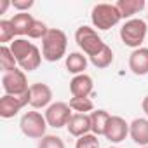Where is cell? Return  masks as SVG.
I'll list each match as a JSON object with an SVG mask.
<instances>
[{
    "mask_svg": "<svg viewBox=\"0 0 148 148\" xmlns=\"http://www.w3.org/2000/svg\"><path fill=\"white\" fill-rule=\"evenodd\" d=\"M66 45L68 38L64 32L58 28H49L47 35L42 38V58L49 63H56L66 54Z\"/></svg>",
    "mask_w": 148,
    "mask_h": 148,
    "instance_id": "cell-1",
    "label": "cell"
},
{
    "mask_svg": "<svg viewBox=\"0 0 148 148\" xmlns=\"http://www.w3.org/2000/svg\"><path fill=\"white\" fill-rule=\"evenodd\" d=\"M120 19H122V16H120L119 9L115 7V4H98L92 7L91 21H92L94 28H98V30H110Z\"/></svg>",
    "mask_w": 148,
    "mask_h": 148,
    "instance_id": "cell-2",
    "label": "cell"
},
{
    "mask_svg": "<svg viewBox=\"0 0 148 148\" xmlns=\"http://www.w3.org/2000/svg\"><path fill=\"white\" fill-rule=\"evenodd\" d=\"M146 23L143 19H138V18H132L129 21H125L120 28V38L122 42L127 45V47H132V49H139L145 37H146Z\"/></svg>",
    "mask_w": 148,
    "mask_h": 148,
    "instance_id": "cell-3",
    "label": "cell"
},
{
    "mask_svg": "<svg viewBox=\"0 0 148 148\" xmlns=\"http://www.w3.org/2000/svg\"><path fill=\"white\" fill-rule=\"evenodd\" d=\"M75 42H77V45L89 58L96 56L106 45L101 40V37L98 35V32L94 28H91V26H80V28H77V32H75Z\"/></svg>",
    "mask_w": 148,
    "mask_h": 148,
    "instance_id": "cell-4",
    "label": "cell"
},
{
    "mask_svg": "<svg viewBox=\"0 0 148 148\" xmlns=\"http://www.w3.org/2000/svg\"><path fill=\"white\" fill-rule=\"evenodd\" d=\"M47 125L49 124L45 120V115H42L40 112H26L19 122L23 134L28 138H33V139H42L45 136Z\"/></svg>",
    "mask_w": 148,
    "mask_h": 148,
    "instance_id": "cell-5",
    "label": "cell"
},
{
    "mask_svg": "<svg viewBox=\"0 0 148 148\" xmlns=\"http://www.w3.org/2000/svg\"><path fill=\"white\" fill-rule=\"evenodd\" d=\"M2 87L5 91V94L9 96H21L25 92L30 91L28 80H26V73L23 70H12L9 73L2 75Z\"/></svg>",
    "mask_w": 148,
    "mask_h": 148,
    "instance_id": "cell-6",
    "label": "cell"
},
{
    "mask_svg": "<svg viewBox=\"0 0 148 148\" xmlns=\"http://www.w3.org/2000/svg\"><path fill=\"white\" fill-rule=\"evenodd\" d=\"M70 105L68 103H63V101H56L52 105L47 106L45 110V120L51 127L54 129H61L64 125H68L70 119H71V112H70Z\"/></svg>",
    "mask_w": 148,
    "mask_h": 148,
    "instance_id": "cell-7",
    "label": "cell"
},
{
    "mask_svg": "<svg viewBox=\"0 0 148 148\" xmlns=\"http://www.w3.org/2000/svg\"><path fill=\"white\" fill-rule=\"evenodd\" d=\"M26 105H30V91L21 94V96H9L4 94L0 99V117L4 119H12L14 115L19 113L21 108H25Z\"/></svg>",
    "mask_w": 148,
    "mask_h": 148,
    "instance_id": "cell-8",
    "label": "cell"
},
{
    "mask_svg": "<svg viewBox=\"0 0 148 148\" xmlns=\"http://www.w3.org/2000/svg\"><path fill=\"white\" fill-rule=\"evenodd\" d=\"M129 134V124L119 117V115H112L108 124H106V131H105V138L110 143H120L125 139V136Z\"/></svg>",
    "mask_w": 148,
    "mask_h": 148,
    "instance_id": "cell-9",
    "label": "cell"
},
{
    "mask_svg": "<svg viewBox=\"0 0 148 148\" xmlns=\"http://www.w3.org/2000/svg\"><path fill=\"white\" fill-rule=\"evenodd\" d=\"M52 99V91L47 84L37 82L30 86V105L33 108H45Z\"/></svg>",
    "mask_w": 148,
    "mask_h": 148,
    "instance_id": "cell-10",
    "label": "cell"
},
{
    "mask_svg": "<svg viewBox=\"0 0 148 148\" xmlns=\"http://www.w3.org/2000/svg\"><path fill=\"white\" fill-rule=\"evenodd\" d=\"M68 132L75 138H80V136H86L89 132H92V127H91V115L87 113H73L68 125H66Z\"/></svg>",
    "mask_w": 148,
    "mask_h": 148,
    "instance_id": "cell-11",
    "label": "cell"
},
{
    "mask_svg": "<svg viewBox=\"0 0 148 148\" xmlns=\"http://www.w3.org/2000/svg\"><path fill=\"white\" fill-rule=\"evenodd\" d=\"M94 89V82L89 75H75L70 82V92L73 98H89V94Z\"/></svg>",
    "mask_w": 148,
    "mask_h": 148,
    "instance_id": "cell-12",
    "label": "cell"
},
{
    "mask_svg": "<svg viewBox=\"0 0 148 148\" xmlns=\"http://www.w3.org/2000/svg\"><path fill=\"white\" fill-rule=\"evenodd\" d=\"M129 70L134 75H146L148 73V49H134L129 56Z\"/></svg>",
    "mask_w": 148,
    "mask_h": 148,
    "instance_id": "cell-13",
    "label": "cell"
},
{
    "mask_svg": "<svg viewBox=\"0 0 148 148\" xmlns=\"http://www.w3.org/2000/svg\"><path fill=\"white\" fill-rule=\"evenodd\" d=\"M129 136L134 143L148 146V119H134L129 124Z\"/></svg>",
    "mask_w": 148,
    "mask_h": 148,
    "instance_id": "cell-14",
    "label": "cell"
},
{
    "mask_svg": "<svg viewBox=\"0 0 148 148\" xmlns=\"http://www.w3.org/2000/svg\"><path fill=\"white\" fill-rule=\"evenodd\" d=\"M145 0H119V2L115 4V7L119 9L120 16L125 19V18H131L134 14H138L141 9H145Z\"/></svg>",
    "mask_w": 148,
    "mask_h": 148,
    "instance_id": "cell-15",
    "label": "cell"
},
{
    "mask_svg": "<svg viewBox=\"0 0 148 148\" xmlns=\"http://www.w3.org/2000/svg\"><path fill=\"white\" fill-rule=\"evenodd\" d=\"M64 63H66V70L73 75H82L84 70L87 68V58L80 52H70Z\"/></svg>",
    "mask_w": 148,
    "mask_h": 148,
    "instance_id": "cell-16",
    "label": "cell"
},
{
    "mask_svg": "<svg viewBox=\"0 0 148 148\" xmlns=\"http://www.w3.org/2000/svg\"><path fill=\"white\" fill-rule=\"evenodd\" d=\"M110 113L106 110H94L91 113V127H92V134L96 136H105L106 131V124L110 120Z\"/></svg>",
    "mask_w": 148,
    "mask_h": 148,
    "instance_id": "cell-17",
    "label": "cell"
},
{
    "mask_svg": "<svg viewBox=\"0 0 148 148\" xmlns=\"http://www.w3.org/2000/svg\"><path fill=\"white\" fill-rule=\"evenodd\" d=\"M33 47H35V45H33L32 42H28L26 38H14V40L11 42V51H12V54H14L18 64H19L23 59H26V58L30 56V52L33 51Z\"/></svg>",
    "mask_w": 148,
    "mask_h": 148,
    "instance_id": "cell-18",
    "label": "cell"
},
{
    "mask_svg": "<svg viewBox=\"0 0 148 148\" xmlns=\"http://www.w3.org/2000/svg\"><path fill=\"white\" fill-rule=\"evenodd\" d=\"M33 21H35V19H33V16H32V14H28V12H18V14L11 19L12 28H14L16 35H19V37L28 35V30H30V26H32V23H33Z\"/></svg>",
    "mask_w": 148,
    "mask_h": 148,
    "instance_id": "cell-19",
    "label": "cell"
},
{
    "mask_svg": "<svg viewBox=\"0 0 148 148\" xmlns=\"http://www.w3.org/2000/svg\"><path fill=\"white\" fill-rule=\"evenodd\" d=\"M16 64H18V61H16L11 47L2 45V47H0V68H2V71L9 73V71L16 70Z\"/></svg>",
    "mask_w": 148,
    "mask_h": 148,
    "instance_id": "cell-20",
    "label": "cell"
},
{
    "mask_svg": "<svg viewBox=\"0 0 148 148\" xmlns=\"http://www.w3.org/2000/svg\"><path fill=\"white\" fill-rule=\"evenodd\" d=\"M89 59H91V63H92L96 68H106V66H110L112 61H113V51H112L108 45H105L96 56H92V58H89Z\"/></svg>",
    "mask_w": 148,
    "mask_h": 148,
    "instance_id": "cell-21",
    "label": "cell"
},
{
    "mask_svg": "<svg viewBox=\"0 0 148 148\" xmlns=\"http://www.w3.org/2000/svg\"><path fill=\"white\" fill-rule=\"evenodd\" d=\"M40 63H42V54H40V49L35 45L33 51L30 52V56L26 59H23L19 63V66H21L23 71H33V70H37L40 66Z\"/></svg>",
    "mask_w": 148,
    "mask_h": 148,
    "instance_id": "cell-22",
    "label": "cell"
},
{
    "mask_svg": "<svg viewBox=\"0 0 148 148\" xmlns=\"http://www.w3.org/2000/svg\"><path fill=\"white\" fill-rule=\"evenodd\" d=\"M68 105H70V108L73 112H77V113H87V112L94 110V103L89 98H71Z\"/></svg>",
    "mask_w": 148,
    "mask_h": 148,
    "instance_id": "cell-23",
    "label": "cell"
},
{
    "mask_svg": "<svg viewBox=\"0 0 148 148\" xmlns=\"http://www.w3.org/2000/svg\"><path fill=\"white\" fill-rule=\"evenodd\" d=\"M14 35H16V32H14V28H12L11 19H9V21H7V19H2V21H0V44L5 45L7 42L14 40Z\"/></svg>",
    "mask_w": 148,
    "mask_h": 148,
    "instance_id": "cell-24",
    "label": "cell"
},
{
    "mask_svg": "<svg viewBox=\"0 0 148 148\" xmlns=\"http://www.w3.org/2000/svg\"><path fill=\"white\" fill-rule=\"evenodd\" d=\"M47 32H49L47 25L42 23V21H38V19H35V21L32 23L30 30H28V37H30V38H44V37L47 35Z\"/></svg>",
    "mask_w": 148,
    "mask_h": 148,
    "instance_id": "cell-25",
    "label": "cell"
},
{
    "mask_svg": "<svg viewBox=\"0 0 148 148\" xmlns=\"http://www.w3.org/2000/svg\"><path fill=\"white\" fill-rule=\"evenodd\" d=\"M75 148H99V139L96 134L89 132L86 136H80L75 143Z\"/></svg>",
    "mask_w": 148,
    "mask_h": 148,
    "instance_id": "cell-26",
    "label": "cell"
},
{
    "mask_svg": "<svg viewBox=\"0 0 148 148\" xmlns=\"http://www.w3.org/2000/svg\"><path fill=\"white\" fill-rule=\"evenodd\" d=\"M38 148H64V143L59 136H52V134H45L40 143H38Z\"/></svg>",
    "mask_w": 148,
    "mask_h": 148,
    "instance_id": "cell-27",
    "label": "cell"
},
{
    "mask_svg": "<svg viewBox=\"0 0 148 148\" xmlns=\"http://www.w3.org/2000/svg\"><path fill=\"white\" fill-rule=\"evenodd\" d=\"M12 5H14V9H18L19 12H28V9L33 7V0H14Z\"/></svg>",
    "mask_w": 148,
    "mask_h": 148,
    "instance_id": "cell-28",
    "label": "cell"
},
{
    "mask_svg": "<svg viewBox=\"0 0 148 148\" xmlns=\"http://www.w3.org/2000/svg\"><path fill=\"white\" fill-rule=\"evenodd\" d=\"M9 5H12V2H9V0H0V14H4Z\"/></svg>",
    "mask_w": 148,
    "mask_h": 148,
    "instance_id": "cell-29",
    "label": "cell"
},
{
    "mask_svg": "<svg viewBox=\"0 0 148 148\" xmlns=\"http://www.w3.org/2000/svg\"><path fill=\"white\" fill-rule=\"evenodd\" d=\"M141 108H143V112L148 115V96L143 98V101H141Z\"/></svg>",
    "mask_w": 148,
    "mask_h": 148,
    "instance_id": "cell-30",
    "label": "cell"
},
{
    "mask_svg": "<svg viewBox=\"0 0 148 148\" xmlns=\"http://www.w3.org/2000/svg\"><path fill=\"white\" fill-rule=\"evenodd\" d=\"M110 148H119V146H110Z\"/></svg>",
    "mask_w": 148,
    "mask_h": 148,
    "instance_id": "cell-31",
    "label": "cell"
},
{
    "mask_svg": "<svg viewBox=\"0 0 148 148\" xmlns=\"http://www.w3.org/2000/svg\"><path fill=\"white\" fill-rule=\"evenodd\" d=\"M143 148H148V146H143Z\"/></svg>",
    "mask_w": 148,
    "mask_h": 148,
    "instance_id": "cell-32",
    "label": "cell"
},
{
    "mask_svg": "<svg viewBox=\"0 0 148 148\" xmlns=\"http://www.w3.org/2000/svg\"><path fill=\"white\" fill-rule=\"evenodd\" d=\"M146 9H148V5H146Z\"/></svg>",
    "mask_w": 148,
    "mask_h": 148,
    "instance_id": "cell-33",
    "label": "cell"
}]
</instances>
